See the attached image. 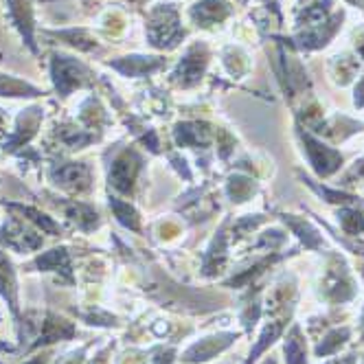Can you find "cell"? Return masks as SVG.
Segmentation results:
<instances>
[{
    "label": "cell",
    "instance_id": "1",
    "mask_svg": "<svg viewBox=\"0 0 364 364\" xmlns=\"http://www.w3.org/2000/svg\"><path fill=\"white\" fill-rule=\"evenodd\" d=\"M318 294L323 301L331 305H343L355 299V281L349 272L347 262L341 255L329 257V262L321 277V288Z\"/></svg>",
    "mask_w": 364,
    "mask_h": 364
},
{
    "label": "cell",
    "instance_id": "2",
    "mask_svg": "<svg viewBox=\"0 0 364 364\" xmlns=\"http://www.w3.org/2000/svg\"><path fill=\"white\" fill-rule=\"evenodd\" d=\"M50 58H53L50 60V80H53V84L62 97L90 84L92 73L88 70V66L84 62H80L77 58H70V55H64V53H53Z\"/></svg>",
    "mask_w": 364,
    "mask_h": 364
},
{
    "label": "cell",
    "instance_id": "3",
    "mask_svg": "<svg viewBox=\"0 0 364 364\" xmlns=\"http://www.w3.org/2000/svg\"><path fill=\"white\" fill-rule=\"evenodd\" d=\"M5 7H7V18L11 22V27L20 33L24 44H27L36 53L38 50V46H36V18H33L31 0H5Z\"/></svg>",
    "mask_w": 364,
    "mask_h": 364
},
{
    "label": "cell",
    "instance_id": "4",
    "mask_svg": "<svg viewBox=\"0 0 364 364\" xmlns=\"http://www.w3.org/2000/svg\"><path fill=\"white\" fill-rule=\"evenodd\" d=\"M283 355H285V364H309L307 341L299 323H294L283 338Z\"/></svg>",
    "mask_w": 364,
    "mask_h": 364
},
{
    "label": "cell",
    "instance_id": "5",
    "mask_svg": "<svg viewBox=\"0 0 364 364\" xmlns=\"http://www.w3.org/2000/svg\"><path fill=\"white\" fill-rule=\"evenodd\" d=\"M351 333H353V329L347 327V325L329 329V331L323 336V341L314 347L316 358H327V355L338 353V351H341V349L351 341Z\"/></svg>",
    "mask_w": 364,
    "mask_h": 364
},
{
    "label": "cell",
    "instance_id": "6",
    "mask_svg": "<svg viewBox=\"0 0 364 364\" xmlns=\"http://www.w3.org/2000/svg\"><path fill=\"white\" fill-rule=\"evenodd\" d=\"M0 294L9 303L14 314H18V285H16V272L9 264V259L0 252Z\"/></svg>",
    "mask_w": 364,
    "mask_h": 364
},
{
    "label": "cell",
    "instance_id": "7",
    "mask_svg": "<svg viewBox=\"0 0 364 364\" xmlns=\"http://www.w3.org/2000/svg\"><path fill=\"white\" fill-rule=\"evenodd\" d=\"M44 92L24 82V80H18V77H11V75H0V97H11V99H20V97H42Z\"/></svg>",
    "mask_w": 364,
    "mask_h": 364
},
{
    "label": "cell",
    "instance_id": "8",
    "mask_svg": "<svg viewBox=\"0 0 364 364\" xmlns=\"http://www.w3.org/2000/svg\"><path fill=\"white\" fill-rule=\"evenodd\" d=\"M325 364H358V358H355V353H349V355H343V358H331Z\"/></svg>",
    "mask_w": 364,
    "mask_h": 364
},
{
    "label": "cell",
    "instance_id": "9",
    "mask_svg": "<svg viewBox=\"0 0 364 364\" xmlns=\"http://www.w3.org/2000/svg\"><path fill=\"white\" fill-rule=\"evenodd\" d=\"M84 362V349L80 351V353H73V355H68V360L64 362V364H82Z\"/></svg>",
    "mask_w": 364,
    "mask_h": 364
},
{
    "label": "cell",
    "instance_id": "10",
    "mask_svg": "<svg viewBox=\"0 0 364 364\" xmlns=\"http://www.w3.org/2000/svg\"><path fill=\"white\" fill-rule=\"evenodd\" d=\"M29 364H46V358H44V355H38V358H36V360H31Z\"/></svg>",
    "mask_w": 364,
    "mask_h": 364
},
{
    "label": "cell",
    "instance_id": "11",
    "mask_svg": "<svg viewBox=\"0 0 364 364\" xmlns=\"http://www.w3.org/2000/svg\"><path fill=\"white\" fill-rule=\"evenodd\" d=\"M264 364H279V362H277V358H272V355H270V358H266V360H264Z\"/></svg>",
    "mask_w": 364,
    "mask_h": 364
},
{
    "label": "cell",
    "instance_id": "12",
    "mask_svg": "<svg viewBox=\"0 0 364 364\" xmlns=\"http://www.w3.org/2000/svg\"><path fill=\"white\" fill-rule=\"evenodd\" d=\"M362 333H364V316H362Z\"/></svg>",
    "mask_w": 364,
    "mask_h": 364
},
{
    "label": "cell",
    "instance_id": "13",
    "mask_svg": "<svg viewBox=\"0 0 364 364\" xmlns=\"http://www.w3.org/2000/svg\"><path fill=\"white\" fill-rule=\"evenodd\" d=\"M301 3H303V0H301Z\"/></svg>",
    "mask_w": 364,
    "mask_h": 364
}]
</instances>
